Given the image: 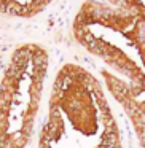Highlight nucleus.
<instances>
[{
    "mask_svg": "<svg viewBox=\"0 0 145 148\" xmlns=\"http://www.w3.org/2000/svg\"><path fill=\"white\" fill-rule=\"evenodd\" d=\"M121 143L100 81L77 64H64L54 77L48 116L38 148H109Z\"/></svg>",
    "mask_w": 145,
    "mask_h": 148,
    "instance_id": "1",
    "label": "nucleus"
},
{
    "mask_svg": "<svg viewBox=\"0 0 145 148\" xmlns=\"http://www.w3.org/2000/svg\"><path fill=\"white\" fill-rule=\"evenodd\" d=\"M49 54L38 43L11 53L0 78V148H27L40 113Z\"/></svg>",
    "mask_w": 145,
    "mask_h": 148,
    "instance_id": "2",
    "label": "nucleus"
},
{
    "mask_svg": "<svg viewBox=\"0 0 145 148\" xmlns=\"http://www.w3.org/2000/svg\"><path fill=\"white\" fill-rule=\"evenodd\" d=\"M54 0H0V16L29 19L38 16Z\"/></svg>",
    "mask_w": 145,
    "mask_h": 148,
    "instance_id": "3",
    "label": "nucleus"
},
{
    "mask_svg": "<svg viewBox=\"0 0 145 148\" xmlns=\"http://www.w3.org/2000/svg\"><path fill=\"white\" fill-rule=\"evenodd\" d=\"M124 34L129 42L132 56L145 72V14H139V16L134 14L126 26Z\"/></svg>",
    "mask_w": 145,
    "mask_h": 148,
    "instance_id": "4",
    "label": "nucleus"
},
{
    "mask_svg": "<svg viewBox=\"0 0 145 148\" xmlns=\"http://www.w3.org/2000/svg\"><path fill=\"white\" fill-rule=\"evenodd\" d=\"M113 8L128 11L131 14H145V0H100Z\"/></svg>",
    "mask_w": 145,
    "mask_h": 148,
    "instance_id": "5",
    "label": "nucleus"
}]
</instances>
